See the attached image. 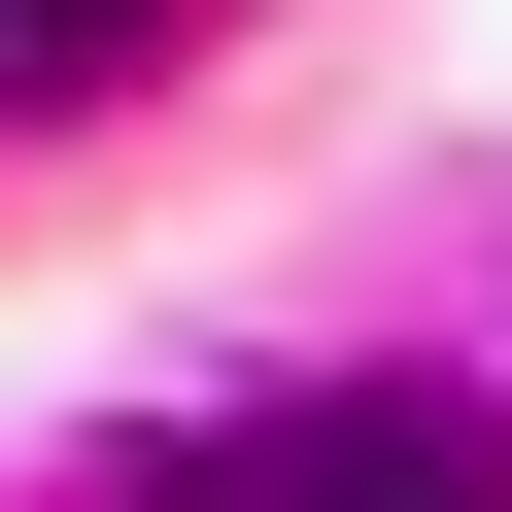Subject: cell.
<instances>
[{
	"label": "cell",
	"mask_w": 512,
	"mask_h": 512,
	"mask_svg": "<svg viewBox=\"0 0 512 512\" xmlns=\"http://www.w3.org/2000/svg\"><path fill=\"white\" fill-rule=\"evenodd\" d=\"M137 512H512V444L410 410V376H342V410H205V444H137Z\"/></svg>",
	"instance_id": "cell-1"
},
{
	"label": "cell",
	"mask_w": 512,
	"mask_h": 512,
	"mask_svg": "<svg viewBox=\"0 0 512 512\" xmlns=\"http://www.w3.org/2000/svg\"><path fill=\"white\" fill-rule=\"evenodd\" d=\"M103 69H171V0H0V103H103Z\"/></svg>",
	"instance_id": "cell-2"
}]
</instances>
